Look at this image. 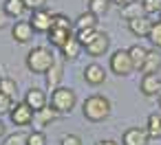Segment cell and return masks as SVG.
I'll return each instance as SVG.
<instances>
[{
  "instance_id": "cell-24",
  "label": "cell",
  "mask_w": 161,
  "mask_h": 145,
  "mask_svg": "<svg viewBox=\"0 0 161 145\" xmlns=\"http://www.w3.org/2000/svg\"><path fill=\"white\" fill-rule=\"evenodd\" d=\"M108 7H110V0H88V11L95 13L97 18L99 16H106L108 13Z\"/></svg>"
},
{
  "instance_id": "cell-20",
  "label": "cell",
  "mask_w": 161,
  "mask_h": 145,
  "mask_svg": "<svg viewBox=\"0 0 161 145\" xmlns=\"http://www.w3.org/2000/svg\"><path fill=\"white\" fill-rule=\"evenodd\" d=\"M97 16L95 13H91V11H84V13H80L77 16V20H75V29L77 31H82V29H97Z\"/></svg>"
},
{
  "instance_id": "cell-11",
  "label": "cell",
  "mask_w": 161,
  "mask_h": 145,
  "mask_svg": "<svg viewBox=\"0 0 161 145\" xmlns=\"http://www.w3.org/2000/svg\"><path fill=\"white\" fill-rule=\"evenodd\" d=\"M139 90L143 97H159L161 95V79L159 75H143L139 81Z\"/></svg>"
},
{
  "instance_id": "cell-19",
  "label": "cell",
  "mask_w": 161,
  "mask_h": 145,
  "mask_svg": "<svg viewBox=\"0 0 161 145\" xmlns=\"http://www.w3.org/2000/svg\"><path fill=\"white\" fill-rule=\"evenodd\" d=\"M47 35H49L47 40L51 42V46H58V49H62V46L66 44V40L73 35V31H64V29H51Z\"/></svg>"
},
{
  "instance_id": "cell-14",
  "label": "cell",
  "mask_w": 161,
  "mask_h": 145,
  "mask_svg": "<svg viewBox=\"0 0 161 145\" xmlns=\"http://www.w3.org/2000/svg\"><path fill=\"white\" fill-rule=\"evenodd\" d=\"M25 103H27L33 112L47 108V95H44V90H42V88H29L27 95H25Z\"/></svg>"
},
{
  "instance_id": "cell-4",
  "label": "cell",
  "mask_w": 161,
  "mask_h": 145,
  "mask_svg": "<svg viewBox=\"0 0 161 145\" xmlns=\"http://www.w3.org/2000/svg\"><path fill=\"white\" fill-rule=\"evenodd\" d=\"M110 73H115L117 77H128L132 70H135V64H132V57L128 53V49H119L110 55Z\"/></svg>"
},
{
  "instance_id": "cell-29",
  "label": "cell",
  "mask_w": 161,
  "mask_h": 145,
  "mask_svg": "<svg viewBox=\"0 0 161 145\" xmlns=\"http://www.w3.org/2000/svg\"><path fill=\"white\" fill-rule=\"evenodd\" d=\"M27 145H47V136L42 130H33L31 134H27Z\"/></svg>"
},
{
  "instance_id": "cell-8",
  "label": "cell",
  "mask_w": 161,
  "mask_h": 145,
  "mask_svg": "<svg viewBox=\"0 0 161 145\" xmlns=\"http://www.w3.org/2000/svg\"><path fill=\"white\" fill-rule=\"evenodd\" d=\"M150 136L146 127H128L121 136V145H148Z\"/></svg>"
},
{
  "instance_id": "cell-25",
  "label": "cell",
  "mask_w": 161,
  "mask_h": 145,
  "mask_svg": "<svg viewBox=\"0 0 161 145\" xmlns=\"http://www.w3.org/2000/svg\"><path fill=\"white\" fill-rule=\"evenodd\" d=\"M75 22L69 20L64 13H53V29H64V31H73Z\"/></svg>"
},
{
  "instance_id": "cell-18",
  "label": "cell",
  "mask_w": 161,
  "mask_h": 145,
  "mask_svg": "<svg viewBox=\"0 0 161 145\" xmlns=\"http://www.w3.org/2000/svg\"><path fill=\"white\" fill-rule=\"evenodd\" d=\"M121 9V18L128 22V20H135V18H141L146 16V9H143V3H135V0H130L128 5L119 7Z\"/></svg>"
},
{
  "instance_id": "cell-37",
  "label": "cell",
  "mask_w": 161,
  "mask_h": 145,
  "mask_svg": "<svg viewBox=\"0 0 161 145\" xmlns=\"http://www.w3.org/2000/svg\"><path fill=\"white\" fill-rule=\"evenodd\" d=\"M128 3H130V0H110V5H117V7H124Z\"/></svg>"
},
{
  "instance_id": "cell-28",
  "label": "cell",
  "mask_w": 161,
  "mask_h": 145,
  "mask_svg": "<svg viewBox=\"0 0 161 145\" xmlns=\"http://www.w3.org/2000/svg\"><path fill=\"white\" fill-rule=\"evenodd\" d=\"M14 106H16V103H14V97L0 92V117H3V114H11Z\"/></svg>"
},
{
  "instance_id": "cell-26",
  "label": "cell",
  "mask_w": 161,
  "mask_h": 145,
  "mask_svg": "<svg viewBox=\"0 0 161 145\" xmlns=\"http://www.w3.org/2000/svg\"><path fill=\"white\" fill-rule=\"evenodd\" d=\"M148 40H150V44H152L154 49L161 51V20L152 22V29H150V33H148Z\"/></svg>"
},
{
  "instance_id": "cell-10",
  "label": "cell",
  "mask_w": 161,
  "mask_h": 145,
  "mask_svg": "<svg viewBox=\"0 0 161 145\" xmlns=\"http://www.w3.org/2000/svg\"><path fill=\"white\" fill-rule=\"evenodd\" d=\"M62 114L53 108V106H47V108H42V110H38L36 114H33V123H36V130H42V127H47V125H51L53 121H58Z\"/></svg>"
},
{
  "instance_id": "cell-38",
  "label": "cell",
  "mask_w": 161,
  "mask_h": 145,
  "mask_svg": "<svg viewBox=\"0 0 161 145\" xmlns=\"http://www.w3.org/2000/svg\"><path fill=\"white\" fill-rule=\"evenodd\" d=\"M3 134H5V123L0 121V136H3Z\"/></svg>"
},
{
  "instance_id": "cell-39",
  "label": "cell",
  "mask_w": 161,
  "mask_h": 145,
  "mask_svg": "<svg viewBox=\"0 0 161 145\" xmlns=\"http://www.w3.org/2000/svg\"><path fill=\"white\" fill-rule=\"evenodd\" d=\"M159 108H161V95H159Z\"/></svg>"
},
{
  "instance_id": "cell-13",
  "label": "cell",
  "mask_w": 161,
  "mask_h": 145,
  "mask_svg": "<svg viewBox=\"0 0 161 145\" xmlns=\"http://www.w3.org/2000/svg\"><path fill=\"white\" fill-rule=\"evenodd\" d=\"M84 81L91 86H102L106 81V70L99 64H88L84 66Z\"/></svg>"
},
{
  "instance_id": "cell-22",
  "label": "cell",
  "mask_w": 161,
  "mask_h": 145,
  "mask_svg": "<svg viewBox=\"0 0 161 145\" xmlns=\"http://www.w3.org/2000/svg\"><path fill=\"white\" fill-rule=\"evenodd\" d=\"M3 9H5V13H7L9 18H20V16L27 11V7H25L22 0H5Z\"/></svg>"
},
{
  "instance_id": "cell-30",
  "label": "cell",
  "mask_w": 161,
  "mask_h": 145,
  "mask_svg": "<svg viewBox=\"0 0 161 145\" xmlns=\"http://www.w3.org/2000/svg\"><path fill=\"white\" fill-rule=\"evenodd\" d=\"M141 3H143V9H146V16L161 13V0H141Z\"/></svg>"
},
{
  "instance_id": "cell-36",
  "label": "cell",
  "mask_w": 161,
  "mask_h": 145,
  "mask_svg": "<svg viewBox=\"0 0 161 145\" xmlns=\"http://www.w3.org/2000/svg\"><path fill=\"white\" fill-rule=\"evenodd\" d=\"M95 145H117L115 141H110V138H102V141H97Z\"/></svg>"
},
{
  "instance_id": "cell-7",
  "label": "cell",
  "mask_w": 161,
  "mask_h": 145,
  "mask_svg": "<svg viewBox=\"0 0 161 145\" xmlns=\"http://www.w3.org/2000/svg\"><path fill=\"white\" fill-rule=\"evenodd\" d=\"M33 110L22 101V103H16L14 106V110H11V123L14 125H20V127H25V125H29V123H33Z\"/></svg>"
},
{
  "instance_id": "cell-17",
  "label": "cell",
  "mask_w": 161,
  "mask_h": 145,
  "mask_svg": "<svg viewBox=\"0 0 161 145\" xmlns=\"http://www.w3.org/2000/svg\"><path fill=\"white\" fill-rule=\"evenodd\" d=\"M62 77H64V66H62V62H53V66L47 70V75H44V79H47V90H55V88H60V81H62Z\"/></svg>"
},
{
  "instance_id": "cell-27",
  "label": "cell",
  "mask_w": 161,
  "mask_h": 145,
  "mask_svg": "<svg viewBox=\"0 0 161 145\" xmlns=\"http://www.w3.org/2000/svg\"><path fill=\"white\" fill-rule=\"evenodd\" d=\"M16 90H18L16 79H11V77H0V92H3V95L16 97Z\"/></svg>"
},
{
  "instance_id": "cell-23",
  "label": "cell",
  "mask_w": 161,
  "mask_h": 145,
  "mask_svg": "<svg viewBox=\"0 0 161 145\" xmlns=\"http://www.w3.org/2000/svg\"><path fill=\"white\" fill-rule=\"evenodd\" d=\"M146 132L150 138H161V117L159 114H150L146 121Z\"/></svg>"
},
{
  "instance_id": "cell-9",
  "label": "cell",
  "mask_w": 161,
  "mask_h": 145,
  "mask_svg": "<svg viewBox=\"0 0 161 145\" xmlns=\"http://www.w3.org/2000/svg\"><path fill=\"white\" fill-rule=\"evenodd\" d=\"M33 27H31V22L29 20H20V22H16L14 24V29H11V38L18 42V44H27V42H31L33 40Z\"/></svg>"
},
{
  "instance_id": "cell-40",
  "label": "cell",
  "mask_w": 161,
  "mask_h": 145,
  "mask_svg": "<svg viewBox=\"0 0 161 145\" xmlns=\"http://www.w3.org/2000/svg\"><path fill=\"white\" fill-rule=\"evenodd\" d=\"M159 20H161V13H159Z\"/></svg>"
},
{
  "instance_id": "cell-31",
  "label": "cell",
  "mask_w": 161,
  "mask_h": 145,
  "mask_svg": "<svg viewBox=\"0 0 161 145\" xmlns=\"http://www.w3.org/2000/svg\"><path fill=\"white\" fill-rule=\"evenodd\" d=\"M95 33H97V29H82V31H77V33H75V38L82 42V46H86V44L95 38Z\"/></svg>"
},
{
  "instance_id": "cell-15",
  "label": "cell",
  "mask_w": 161,
  "mask_h": 145,
  "mask_svg": "<svg viewBox=\"0 0 161 145\" xmlns=\"http://www.w3.org/2000/svg\"><path fill=\"white\" fill-rule=\"evenodd\" d=\"M159 68H161V53H159V49H148L146 62H143V66H141L139 73H143V75H157Z\"/></svg>"
},
{
  "instance_id": "cell-5",
  "label": "cell",
  "mask_w": 161,
  "mask_h": 145,
  "mask_svg": "<svg viewBox=\"0 0 161 145\" xmlns=\"http://www.w3.org/2000/svg\"><path fill=\"white\" fill-rule=\"evenodd\" d=\"M31 27L36 33H49L53 29V13L47 11V9H38V11H31Z\"/></svg>"
},
{
  "instance_id": "cell-32",
  "label": "cell",
  "mask_w": 161,
  "mask_h": 145,
  "mask_svg": "<svg viewBox=\"0 0 161 145\" xmlns=\"http://www.w3.org/2000/svg\"><path fill=\"white\" fill-rule=\"evenodd\" d=\"M3 145H27V134H22V132H16V134L7 136Z\"/></svg>"
},
{
  "instance_id": "cell-33",
  "label": "cell",
  "mask_w": 161,
  "mask_h": 145,
  "mask_svg": "<svg viewBox=\"0 0 161 145\" xmlns=\"http://www.w3.org/2000/svg\"><path fill=\"white\" fill-rule=\"evenodd\" d=\"M60 145H82V138L77 134H64L60 138Z\"/></svg>"
},
{
  "instance_id": "cell-12",
  "label": "cell",
  "mask_w": 161,
  "mask_h": 145,
  "mask_svg": "<svg viewBox=\"0 0 161 145\" xmlns=\"http://www.w3.org/2000/svg\"><path fill=\"white\" fill-rule=\"evenodd\" d=\"M152 22L150 16H141V18H135V20H128V31L137 38H148L150 29H152Z\"/></svg>"
},
{
  "instance_id": "cell-34",
  "label": "cell",
  "mask_w": 161,
  "mask_h": 145,
  "mask_svg": "<svg viewBox=\"0 0 161 145\" xmlns=\"http://www.w3.org/2000/svg\"><path fill=\"white\" fill-rule=\"evenodd\" d=\"M22 3H25V7L29 11H38V9H44L47 0H22Z\"/></svg>"
},
{
  "instance_id": "cell-2",
  "label": "cell",
  "mask_w": 161,
  "mask_h": 145,
  "mask_svg": "<svg viewBox=\"0 0 161 145\" xmlns=\"http://www.w3.org/2000/svg\"><path fill=\"white\" fill-rule=\"evenodd\" d=\"M55 57L47 46H36L27 53V68L36 75H47V70L53 66Z\"/></svg>"
},
{
  "instance_id": "cell-6",
  "label": "cell",
  "mask_w": 161,
  "mask_h": 145,
  "mask_svg": "<svg viewBox=\"0 0 161 145\" xmlns=\"http://www.w3.org/2000/svg\"><path fill=\"white\" fill-rule=\"evenodd\" d=\"M84 49H86V53H88L91 57H102V55H106L108 49H110V38H108L104 31H97L95 38H93Z\"/></svg>"
},
{
  "instance_id": "cell-3",
  "label": "cell",
  "mask_w": 161,
  "mask_h": 145,
  "mask_svg": "<svg viewBox=\"0 0 161 145\" xmlns=\"http://www.w3.org/2000/svg\"><path fill=\"white\" fill-rule=\"evenodd\" d=\"M77 103V95L73 88H66V86H60L51 92V106L60 112V114H71V110L75 108Z\"/></svg>"
},
{
  "instance_id": "cell-1",
  "label": "cell",
  "mask_w": 161,
  "mask_h": 145,
  "mask_svg": "<svg viewBox=\"0 0 161 145\" xmlns=\"http://www.w3.org/2000/svg\"><path fill=\"white\" fill-rule=\"evenodd\" d=\"M113 106H110V99L104 97V95H91L84 99L82 103V114L84 119H88L91 123H99L104 119H108Z\"/></svg>"
},
{
  "instance_id": "cell-21",
  "label": "cell",
  "mask_w": 161,
  "mask_h": 145,
  "mask_svg": "<svg viewBox=\"0 0 161 145\" xmlns=\"http://www.w3.org/2000/svg\"><path fill=\"white\" fill-rule=\"evenodd\" d=\"M128 53H130V57H132L135 70H141V66H143V62H146V55H148V49L141 46V44H132V46L128 49Z\"/></svg>"
},
{
  "instance_id": "cell-16",
  "label": "cell",
  "mask_w": 161,
  "mask_h": 145,
  "mask_svg": "<svg viewBox=\"0 0 161 145\" xmlns=\"http://www.w3.org/2000/svg\"><path fill=\"white\" fill-rule=\"evenodd\" d=\"M82 49H84L82 42H80L75 35H71V38L66 40V44L60 49V53H62V57H64L66 62H75V60L82 55Z\"/></svg>"
},
{
  "instance_id": "cell-35",
  "label": "cell",
  "mask_w": 161,
  "mask_h": 145,
  "mask_svg": "<svg viewBox=\"0 0 161 145\" xmlns=\"http://www.w3.org/2000/svg\"><path fill=\"white\" fill-rule=\"evenodd\" d=\"M7 22H9V16L5 13V9L0 7V29H5L7 27Z\"/></svg>"
}]
</instances>
